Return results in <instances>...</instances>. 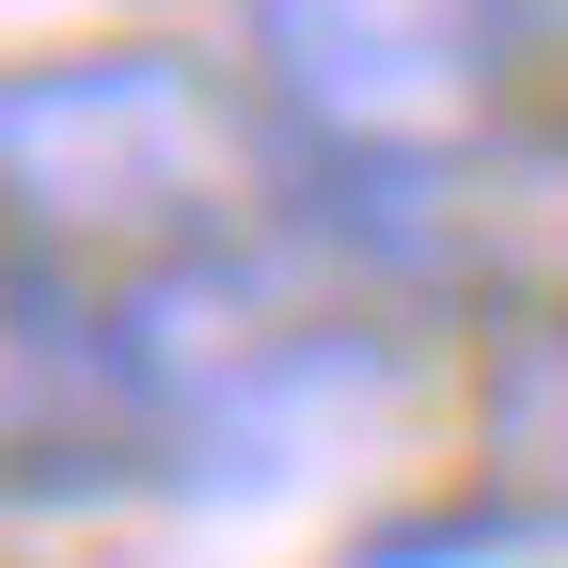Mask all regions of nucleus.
<instances>
[{"mask_svg":"<svg viewBox=\"0 0 568 568\" xmlns=\"http://www.w3.org/2000/svg\"><path fill=\"white\" fill-rule=\"evenodd\" d=\"M458 253H474V284L568 301V95L521 111L489 159H458Z\"/></svg>","mask_w":568,"mask_h":568,"instance_id":"nucleus-3","label":"nucleus"},{"mask_svg":"<svg viewBox=\"0 0 568 568\" xmlns=\"http://www.w3.org/2000/svg\"><path fill=\"white\" fill-rule=\"evenodd\" d=\"M347 568H568V521L552 506H521V489H458V506H410V521H379Z\"/></svg>","mask_w":568,"mask_h":568,"instance_id":"nucleus-5","label":"nucleus"},{"mask_svg":"<svg viewBox=\"0 0 568 568\" xmlns=\"http://www.w3.org/2000/svg\"><path fill=\"white\" fill-rule=\"evenodd\" d=\"M0 174H17V253L126 284V268H174L205 237L284 222V111L159 32H95V48L17 63Z\"/></svg>","mask_w":568,"mask_h":568,"instance_id":"nucleus-1","label":"nucleus"},{"mask_svg":"<svg viewBox=\"0 0 568 568\" xmlns=\"http://www.w3.org/2000/svg\"><path fill=\"white\" fill-rule=\"evenodd\" d=\"M237 48H253V95L284 111V142H316V159L458 174L521 126L506 0H237Z\"/></svg>","mask_w":568,"mask_h":568,"instance_id":"nucleus-2","label":"nucleus"},{"mask_svg":"<svg viewBox=\"0 0 568 568\" xmlns=\"http://www.w3.org/2000/svg\"><path fill=\"white\" fill-rule=\"evenodd\" d=\"M506 32H521V63H568V0H506Z\"/></svg>","mask_w":568,"mask_h":568,"instance_id":"nucleus-6","label":"nucleus"},{"mask_svg":"<svg viewBox=\"0 0 568 568\" xmlns=\"http://www.w3.org/2000/svg\"><path fill=\"white\" fill-rule=\"evenodd\" d=\"M474 458H489V489L568 521V301H506V332L474 364Z\"/></svg>","mask_w":568,"mask_h":568,"instance_id":"nucleus-4","label":"nucleus"}]
</instances>
